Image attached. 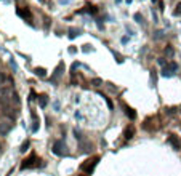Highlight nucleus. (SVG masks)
I'll return each instance as SVG.
<instances>
[{"instance_id": "1", "label": "nucleus", "mask_w": 181, "mask_h": 176, "mask_svg": "<svg viewBox=\"0 0 181 176\" xmlns=\"http://www.w3.org/2000/svg\"><path fill=\"white\" fill-rule=\"evenodd\" d=\"M98 162H99V157H91V159L85 160V162H83V163L80 165V170L90 174V173H91V171L95 170V166L98 165Z\"/></svg>"}, {"instance_id": "2", "label": "nucleus", "mask_w": 181, "mask_h": 176, "mask_svg": "<svg viewBox=\"0 0 181 176\" xmlns=\"http://www.w3.org/2000/svg\"><path fill=\"white\" fill-rule=\"evenodd\" d=\"M39 162H40V160L37 159V155H35V154H31L26 160H23V163H21V170H26V168H34V166L39 165Z\"/></svg>"}, {"instance_id": "3", "label": "nucleus", "mask_w": 181, "mask_h": 176, "mask_svg": "<svg viewBox=\"0 0 181 176\" xmlns=\"http://www.w3.org/2000/svg\"><path fill=\"white\" fill-rule=\"evenodd\" d=\"M53 154L60 155V157H64V155H69L68 152V147H66V144L63 141H56L53 144Z\"/></svg>"}, {"instance_id": "4", "label": "nucleus", "mask_w": 181, "mask_h": 176, "mask_svg": "<svg viewBox=\"0 0 181 176\" xmlns=\"http://www.w3.org/2000/svg\"><path fill=\"white\" fill-rule=\"evenodd\" d=\"M178 71V64L176 62H167L165 66H164V71H162V75L164 77H171V75H175V72Z\"/></svg>"}, {"instance_id": "5", "label": "nucleus", "mask_w": 181, "mask_h": 176, "mask_svg": "<svg viewBox=\"0 0 181 176\" xmlns=\"http://www.w3.org/2000/svg\"><path fill=\"white\" fill-rule=\"evenodd\" d=\"M11 128H13V123L11 122H2V123H0V135L7 136L8 133L11 131Z\"/></svg>"}, {"instance_id": "6", "label": "nucleus", "mask_w": 181, "mask_h": 176, "mask_svg": "<svg viewBox=\"0 0 181 176\" xmlns=\"http://www.w3.org/2000/svg\"><path fill=\"white\" fill-rule=\"evenodd\" d=\"M168 143L171 144V147H173L175 151H179L181 149V143H179V138L176 135H170L168 136Z\"/></svg>"}, {"instance_id": "7", "label": "nucleus", "mask_w": 181, "mask_h": 176, "mask_svg": "<svg viewBox=\"0 0 181 176\" xmlns=\"http://www.w3.org/2000/svg\"><path fill=\"white\" fill-rule=\"evenodd\" d=\"M16 13L20 15L21 18H24V19H31V18H32L29 8H18V11H16Z\"/></svg>"}, {"instance_id": "8", "label": "nucleus", "mask_w": 181, "mask_h": 176, "mask_svg": "<svg viewBox=\"0 0 181 176\" xmlns=\"http://www.w3.org/2000/svg\"><path fill=\"white\" fill-rule=\"evenodd\" d=\"M133 136H135V127H133V125H128V127L125 128V131H123V138H125V140H131Z\"/></svg>"}, {"instance_id": "9", "label": "nucleus", "mask_w": 181, "mask_h": 176, "mask_svg": "<svg viewBox=\"0 0 181 176\" xmlns=\"http://www.w3.org/2000/svg\"><path fill=\"white\" fill-rule=\"evenodd\" d=\"M13 95V90L11 88H2L0 87V98L2 99H8V96Z\"/></svg>"}, {"instance_id": "10", "label": "nucleus", "mask_w": 181, "mask_h": 176, "mask_svg": "<svg viewBox=\"0 0 181 176\" xmlns=\"http://www.w3.org/2000/svg\"><path fill=\"white\" fill-rule=\"evenodd\" d=\"M80 149L83 151V152H90L91 151V144H90V141H87V140H80Z\"/></svg>"}, {"instance_id": "11", "label": "nucleus", "mask_w": 181, "mask_h": 176, "mask_svg": "<svg viewBox=\"0 0 181 176\" xmlns=\"http://www.w3.org/2000/svg\"><path fill=\"white\" fill-rule=\"evenodd\" d=\"M123 109H125V115L130 118V120H135L136 118V112L133 110L131 107H128V106H123Z\"/></svg>"}, {"instance_id": "12", "label": "nucleus", "mask_w": 181, "mask_h": 176, "mask_svg": "<svg viewBox=\"0 0 181 176\" xmlns=\"http://www.w3.org/2000/svg\"><path fill=\"white\" fill-rule=\"evenodd\" d=\"M63 69H64V64L60 62V64H58V67L55 69V74H53V77H51V79H53V80H55V79H58V77L61 75V71H63Z\"/></svg>"}, {"instance_id": "13", "label": "nucleus", "mask_w": 181, "mask_h": 176, "mask_svg": "<svg viewBox=\"0 0 181 176\" xmlns=\"http://www.w3.org/2000/svg\"><path fill=\"white\" fill-rule=\"evenodd\" d=\"M39 104H40V107H46V104H48V96L40 95L39 96Z\"/></svg>"}, {"instance_id": "14", "label": "nucleus", "mask_w": 181, "mask_h": 176, "mask_svg": "<svg viewBox=\"0 0 181 176\" xmlns=\"http://www.w3.org/2000/svg\"><path fill=\"white\" fill-rule=\"evenodd\" d=\"M34 72H35V75H39V77H46V71L43 67H35Z\"/></svg>"}, {"instance_id": "15", "label": "nucleus", "mask_w": 181, "mask_h": 176, "mask_svg": "<svg viewBox=\"0 0 181 176\" xmlns=\"http://www.w3.org/2000/svg\"><path fill=\"white\" fill-rule=\"evenodd\" d=\"M32 118H34V127H32V131H37V130H39V118H37L35 112H32Z\"/></svg>"}, {"instance_id": "16", "label": "nucleus", "mask_w": 181, "mask_h": 176, "mask_svg": "<svg viewBox=\"0 0 181 176\" xmlns=\"http://www.w3.org/2000/svg\"><path fill=\"white\" fill-rule=\"evenodd\" d=\"M3 114H5V115H8L10 118H15V117H16V112H15L13 109H5V112H3Z\"/></svg>"}, {"instance_id": "17", "label": "nucleus", "mask_w": 181, "mask_h": 176, "mask_svg": "<svg viewBox=\"0 0 181 176\" xmlns=\"http://www.w3.org/2000/svg\"><path fill=\"white\" fill-rule=\"evenodd\" d=\"M79 34H80L79 29H74V27H72V29H69V37H71V39H74V37L79 35Z\"/></svg>"}, {"instance_id": "18", "label": "nucleus", "mask_w": 181, "mask_h": 176, "mask_svg": "<svg viewBox=\"0 0 181 176\" xmlns=\"http://www.w3.org/2000/svg\"><path fill=\"white\" fill-rule=\"evenodd\" d=\"M99 96H101V98H104V99H106V103H108V106H109V109H114V104H112V101H111V99H109L108 96H104L103 93H99Z\"/></svg>"}, {"instance_id": "19", "label": "nucleus", "mask_w": 181, "mask_h": 176, "mask_svg": "<svg viewBox=\"0 0 181 176\" xmlns=\"http://www.w3.org/2000/svg\"><path fill=\"white\" fill-rule=\"evenodd\" d=\"M164 51H165V54H167V56H173V54H175V50L171 48V47H167Z\"/></svg>"}, {"instance_id": "20", "label": "nucleus", "mask_w": 181, "mask_h": 176, "mask_svg": "<svg viewBox=\"0 0 181 176\" xmlns=\"http://www.w3.org/2000/svg\"><path fill=\"white\" fill-rule=\"evenodd\" d=\"M173 15H175V16H179V15H181V2H179V3H176V6H175V11H173Z\"/></svg>"}, {"instance_id": "21", "label": "nucleus", "mask_w": 181, "mask_h": 176, "mask_svg": "<svg viewBox=\"0 0 181 176\" xmlns=\"http://www.w3.org/2000/svg\"><path fill=\"white\" fill-rule=\"evenodd\" d=\"M91 83H93L95 87H99V85H103V80H101V79H93Z\"/></svg>"}, {"instance_id": "22", "label": "nucleus", "mask_w": 181, "mask_h": 176, "mask_svg": "<svg viewBox=\"0 0 181 176\" xmlns=\"http://www.w3.org/2000/svg\"><path fill=\"white\" fill-rule=\"evenodd\" d=\"M162 37H164V31H157V32L154 34V39H156V40L162 39Z\"/></svg>"}, {"instance_id": "23", "label": "nucleus", "mask_w": 181, "mask_h": 176, "mask_svg": "<svg viewBox=\"0 0 181 176\" xmlns=\"http://www.w3.org/2000/svg\"><path fill=\"white\" fill-rule=\"evenodd\" d=\"M5 80H7V75H5L3 72H0V87H2L3 83H5Z\"/></svg>"}, {"instance_id": "24", "label": "nucleus", "mask_w": 181, "mask_h": 176, "mask_svg": "<svg viewBox=\"0 0 181 176\" xmlns=\"http://www.w3.org/2000/svg\"><path fill=\"white\" fill-rule=\"evenodd\" d=\"M87 11H90V13H96L98 10H96V8H95L93 5H87Z\"/></svg>"}, {"instance_id": "25", "label": "nucleus", "mask_w": 181, "mask_h": 176, "mask_svg": "<svg viewBox=\"0 0 181 176\" xmlns=\"http://www.w3.org/2000/svg\"><path fill=\"white\" fill-rule=\"evenodd\" d=\"M27 147H29V141H26V143L23 144V147H21V152H26V151H27Z\"/></svg>"}, {"instance_id": "26", "label": "nucleus", "mask_w": 181, "mask_h": 176, "mask_svg": "<svg viewBox=\"0 0 181 176\" xmlns=\"http://www.w3.org/2000/svg\"><path fill=\"white\" fill-rule=\"evenodd\" d=\"M175 110H176V109H173V107H168V109H165V112H167V114H173Z\"/></svg>"}, {"instance_id": "27", "label": "nucleus", "mask_w": 181, "mask_h": 176, "mask_svg": "<svg viewBox=\"0 0 181 176\" xmlns=\"http://www.w3.org/2000/svg\"><path fill=\"white\" fill-rule=\"evenodd\" d=\"M135 19H136L138 23H141V21H143V18L139 16V13H136V15H135Z\"/></svg>"}, {"instance_id": "28", "label": "nucleus", "mask_w": 181, "mask_h": 176, "mask_svg": "<svg viewBox=\"0 0 181 176\" xmlns=\"http://www.w3.org/2000/svg\"><path fill=\"white\" fill-rule=\"evenodd\" d=\"M179 112H181V106H179Z\"/></svg>"}, {"instance_id": "29", "label": "nucleus", "mask_w": 181, "mask_h": 176, "mask_svg": "<svg viewBox=\"0 0 181 176\" xmlns=\"http://www.w3.org/2000/svg\"><path fill=\"white\" fill-rule=\"evenodd\" d=\"M39 2H43V0H39Z\"/></svg>"}, {"instance_id": "30", "label": "nucleus", "mask_w": 181, "mask_h": 176, "mask_svg": "<svg viewBox=\"0 0 181 176\" xmlns=\"http://www.w3.org/2000/svg\"><path fill=\"white\" fill-rule=\"evenodd\" d=\"M80 176H83V174H80Z\"/></svg>"}]
</instances>
